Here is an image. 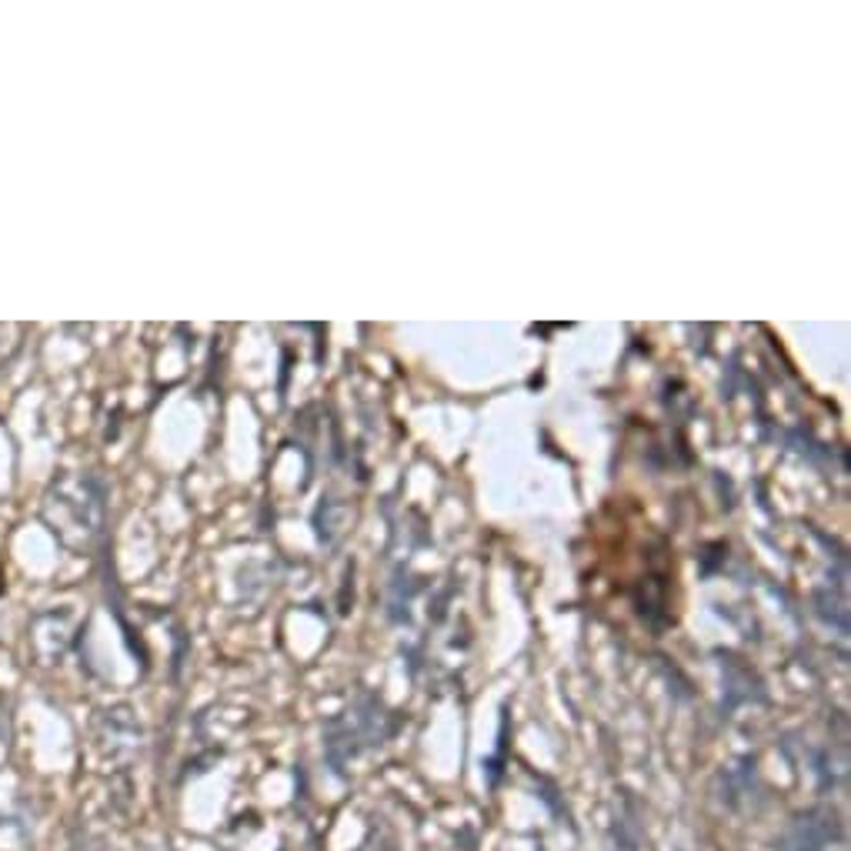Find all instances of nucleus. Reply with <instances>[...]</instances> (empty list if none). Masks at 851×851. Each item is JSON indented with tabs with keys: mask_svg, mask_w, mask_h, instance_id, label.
Wrapping results in <instances>:
<instances>
[{
	"mask_svg": "<svg viewBox=\"0 0 851 851\" xmlns=\"http://www.w3.org/2000/svg\"><path fill=\"white\" fill-rule=\"evenodd\" d=\"M27 648L41 665H54L67 652V614H37L34 624L27 628Z\"/></svg>",
	"mask_w": 851,
	"mask_h": 851,
	"instance_id": "2",
	"label": "nucleus"
},
{
	"mask_svg": "<svg viewBox=\"0 0 851 851\" xmlns=\"http://www.w3.org/2000/svg\"><path fill=\"white\" fill-rule=\"evenodd\" d=\"M41 518L64 548L88 551L104 525V491L88 474H60L44 491Z\"/></svg>",
	"mask_w": 851,
	"mask_h": 851,
	"instance_id": "1",
	"label": "nucleus"
},
{
	"mask_svg": "<svg viewBox=\"0 0 851 851\" xmlns=\"http://www.w3.org/2000/svg\"><path fill=\"white\" fill-rule=\"evenodd\" d=\"M8 761V725L0 722V764Z\"/></svg>",
	"mask_w": 851,
	"mask_h": 851,
	"instance_id": "3",
	"label": "nucleus"
}]
</instances>
